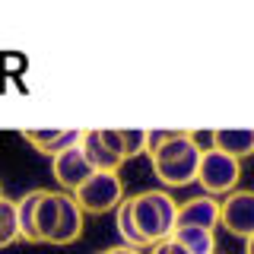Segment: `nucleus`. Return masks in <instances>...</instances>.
I'll return each instance as SVG.
<instances>
[{
  "label": "nucleus",
  "instance_id": "5",
  "mask_svg": "<svg viewBox=\"0 0 254 254\" xmlns=\"http://www.w3.org/2000/svg\"><path fill=\"white\" fill-rule=\"evenodd\" d=\"M219 226L238 238H251L254 232V194L251 190H232L219 203Z\"/></svg>",
  "mask_w": 254,
  "mask_h": 254
},
{
  "label": "nucleus",
  "instance_id": "9",
  "mask_svg": "<svg viewBox=\"0 0 254 254\" xmlns=\"http://www.w3.org/2000/svg\"><path fill=\"white\" fill-rule=\"evenodd\" d=\"M83 130H58V127H45V130H22V140L35 146V153L42 156H61L64 149L76 146Z\"/></svg>",
  "mask_w": 254,
  "mask_h": 254
},
{
  "label": "nucleus",
  "instance_id": "15",
  "mask_svg": "<svg viewBox=\"0 0 254 254\" xmlns=\"http://www.w3.org/2000/svg\"><path fill=\"white\" fill-rule=\"evenodd\" d=\"M115 222H118V232H121V242L127 245V248H137V251L146 248V245H143V238L137 235V229H133L130 203H127V197H124L121 203H118V210H115Z\"/></svg>",
  "mask_w": 254,
  "mask_h": 254
},
{
  "label": "nucleus",
  "instance_id": "14",
  "mask_svg": "<svg viewBox=\"0 0 254 254\" xmlns=\"http://www.w3.org/2000/svg\"><path fill=\"white\" fill-rule=\"evenodd\" d=\"M54 226H58V194L45 190L38 206H35V238H38V245L51 238Z\"/></svg>",
  "mask_w": 254,
  "mask_h": 254
},
{
  "label": "nucleus",
  "instance_id": "17",
  "mask_svg": "<svg viewBox=\"0 0 254 254\" xmlns=\"http://www.w3.org/2000/svg\"><path fill=\"white\" fill-rule=\"evenodd\" d=\"M118 146H121V162L146 153V130H133V127L118 130Z\"/></svg>",
  "mask_w": 254,
  "mask_h": 254
},
{
  "label": "nucleus",
  "instance_id": "4",
  "mask_svg": "<svg viewBox=\"0 0 254 254\" xmlns=\"http://www.w3.org/2000/svg\"><path fill=\"white\" fill-rule=\"evenodd\" d=\"M238 178H242V162L229 159L226 153H216V149H203L200 162H197V185L203 188L206 197L216 194H232Z\"/></svg>",
  "mask_w": 254,
  "mask_h": 254
},
{
  "label": "nucleus",
  "instance_id": "19",
  "mask_svg": "<svg viewBox=\"0 0 254 254\" xmlns=\"http://www.w3.org/2000/svg\"><path fill=\"white\" fill-rule=\"evenodd\" d=\"M111 251H115V254H143V251H137V248H127V245H115Z\"/></svg>",
  "mask_w": 254,
  "mask_h": 254
},
{
  "label": "nucleus",
  "instance_id": "2",
  "mask_svg": "<svg viewBox=\"0 0 254 254\" xmlns=\"http://www.w3.org/2000/svg\"><path fill=\"white\" fill-rule=\"evenodd\" d=\"M127 203H130L133 229H137V235L143 238L146 248H153L156 242H162V238L172 235L178 203L172 200L169 190H140V194L127 197Z\"/></svg>",
  "mask_w": 254,
  "mask_h": 254
},
{
  "label": "nucleus",
  "instance_id": "7",
  "mask_svg": "<svg viewBox=\"0 0 254 254\" xmlns=\"http://www.w3.org/2000/svg\"><path fill=\"white\" fill-rule=\"evenodd\" d=\"M51 169H54V178H58V185L67 190V194H73V190L92 175V165L86 162V156H83V149H79V143H76V146H70V149H64L61 156H54V159H51Z\"/></svg>",
  "mask_w": 254,
  "mask_h": 254
},
{
  "label": "nucleus",
  "instance_id": "10",
  "mask_svg": "<svg viewBox=\"0 0 254 254\" xmlns=\"http://www.w3.org/2000/svg\"><path fill=\"white\" fill-rule=\"evenodd\" d=\"M213 146L216 153H226L229 159H235V162H242L245 156H251L254 149V130H248V127H238V130H232V127H226V130H213Z\"/></svg>",
  "mask_w": 254,
  "mask_h": 254
},
{
  "label": "nucleus",
  "instance_id": "8",
  "mask_svg": "<svg viewBox=\"0 0 254 254\" xmlns=\"http://www.w3.org/2000/svg\"><path fill=\"white\" fill-rule=\"evenodd\" d=\"M83 235V210L73 203L70 194H58V226H54L48 245H70Z\"/></svg>",
  "mask_w": 254,
  "mask_h": 254
},
{
  "label": "nucleus",
  "instance_id": "13",
  "mask_svg": "<svg viewBox=\"0 0 254 254\" xmlns=\"http://www.w3.org/2000/svg\"><path fill=\"white\" fill-rule=\"evenodd\" d=\"M169 238L188 254H216V235L206 229H172Z\"/></svg>",
  "mask_w": 254,
  "mask_h": 254
},
{
  "label": "nucleus",
  "instance_id": "12",
  "mask_svg": "<svg viewBox=\"0 0 254 254\" xmlns=\"http://www.w3.org/2000/svg\"><path fill=\"white\" fill-rule=\"evenodd\" d=\"M42 194H45V188H35V190H29V194H22L19 200H13L16 203V229H19V238L29 242V245H38V238H35V206L42 200Z\"/></svg>",
  "mask_w": 254,
  "mask_h": 254
},
{
  "label": "nucleus",
  "instance_id": "11",
  "mask_svg": "<svg viewBox=\"0 0 254 254\" xmlns=\"http://www.w3.org/2000/svg\"><path fill=\"white\" fill-rule=\"evenodd\" d=\"M79 149H83L86 162L92 165V172H118V165H121V159L102 143L99 130H83V137H79Z\"/></svg>",
  "mask_w": 254,
  "mask_h": 254
},
{
  "label": "nucleus",
  "instance_id": "3",
  "mask_svg": "<svg viewBox=\"0 0 254 254\" xmlns=\"http://www.w3.org/2000/svg\"><path fill=\"white\" fill-rule=\"evenodd\" d=\"M70 197L83 213L102 216L108 210H118V203L124 200V185L118 178V172H92Z\"/></svg>",
  "mask_w": 254,
  "mask_h": 254
},
{
  "label": "nucleus",
  "instance_id": "6",
  "mask_svg": "<svg viewBox=\"0 0 254 254\" xmlns=\"http://www.w3.org/2000/svg\"><path fill=\"white\" fill-rule=\"evenodd\" d=\"M219 226V200H213V197H190L175 210V229H206V232H213V229Z\"/></svg>",
  "mask_w": 254,
  "mask_h": 254
},
{
  "label": "nucleus",
  "instance_id": "16",
  "mask_svg": "<svg viewBox=\"0 0 254 254\" xmlns=\"http://www.w3.org/2000/svg\"><path fill=\"white\" fill-rule=\"evenodd\" d=\"M19 242V229H16V203L10 197H0V248H10Z\"/></svg>",
  "mask_w": 254,
  "mask_h": 254
},
{
  "label": "nucleus",
  "instance_id": "18",
  "mask_svg": "<svg viewBox=\"0 0 254 254\" xmlns=\"http://www.w3.org/2000/svg\"><path fill=\"white\" fill-rule=\"evenodd\" d=\"M149 254H188L181 245H175L172 238H162V242H156L153 248H149Z\"/></svg>",
  "mask_w": 254,
  "mask_h": 254
},
{
  "label": "nucleus",
  "instance_id": "1",
  "mask_svg": "<svg viewBox=\"0 0 254 254\" xmlns=\"http://www.w3.org/2000/svg\"><path fill=\"white\" fill-rule=\"evenodd\" d=\"M146 153L156 178L165 188H185L197 178V162L203 149L194 133L185 130H146Z\"/></svg>",
  "mask_w": 254,
  "mask_h": 254
},
{
  "label": "nucleus",
  "instance_id": "20",
  "mask_svg": "<svg viewBox=\"0 0 254 254\" xmlns=\"http://www.w3.org/2000/svg\"><path fill=\"white\" fill-rule=\"evenodd\" d=\"M0 197H3V190H0Z\"/></svg>",
  "mask_w": 254,
  "mask_h": 254
}]
</instances>
